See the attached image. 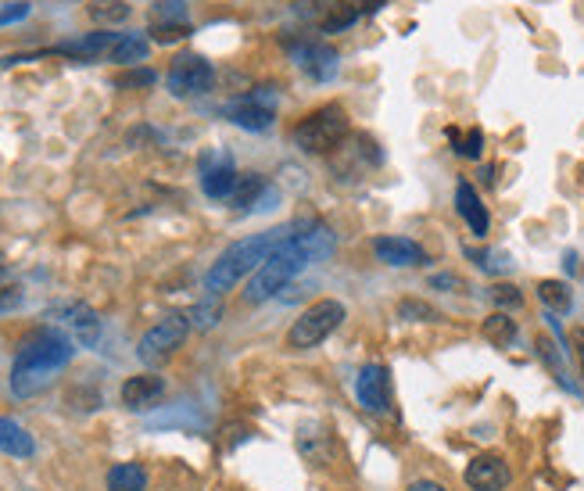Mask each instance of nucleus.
Instances as JSON below:
<instances>
[{
  "label": "nucleus",
  "mask_w": 584,
  "mask_h": 491,
  "mask_svg": "<svg viewBox=\"0 0 584 491\" xmlns=\"http://www.w3.org/2000/svg\"><path fill=\"white\" fill-rule=\"evenodd\" d=\"M341 323H344V305L337 302V298H319V302H312L309 309L291 323V330H287V348L305 352V348L323 345Z\"/></svg>",
  "instance_id": "5"
},
{
  "label": "nucleus",
  "mask_w": 584,
  "mask_h": 491,
  "mask_svg": "<svg viewBox=\"0 0 584 491\" xmlns=\"http://www.w3.org/2000/svg\"><path fill=\"white\" fill-rule=\"evenodd\" d=\"M65 323H69V327L76 330L79 337H83L86 345H94V341H97V330H101V323H97L94 309H86V305H69V309H65Z\"/></svg>",
  "instance_id": "24"
},
{
  "label": "nucleus",
  "mask_w": 584,
  "mask_h": 491,
  "mask_svg": "<svg viewBox=\"0 0 584 491\" xmlns=\"http://www.w3.org/2000/svg\"><path fill=\"white\" fill-rule=\"evenodd\" d=\"M237 169H233V158L226 155V151H219V147H212V151H205L201 155V190H205L212 201H223L233 194V187H237Z\"/></svg>",
  "instance_id": "10"
},
{
  "label": "nucleus",
  "mask_w": 584,
  "mask_h": 491,
  "mask_svg": "<svg viewBox=\"0 0 584 491\" xmlns=\"http://www.w3.org/2000/svg\"><path fill=\"white\" fill-rule=\"evenodd\" d=\"M574 352H577V366H581V377H584V327H574Z\"/></svg>",
  "instance_id": "37"
},
{
  "label": "nucleus",
  "mask_w": 584,
  "mask_h": 491,
  "mask_svg": "<svg viewBox=\"0 0 584 491\" xmlns=\"http://www.w3.org/2000/svg\"><path fill=\"white\" fill-rule=\"evenodd\" d=\"M359 18L352 15L348 8H341V4H334V11H330L327 18H323V33H341V29H348V26H355Z\"/></svg>",
  "instance_id": "32"
},
{
  "label": "nucleus",
  "mask_w": 584,
  "mask_h": 491,
  "mask_svg": "<svg viewBox=\"0 0 584 491\" xmlns=\"http://www.w3.org/2000/svg\"><path fill=\"white\" fill-rule=\"evenodd\" d=\"M276 101H280V90L276 87H258V90H251V94L230 101L223 112H226V119H230L233 126H241V130H251V133H262V130L273 126Z\"/></svg>",
  "instance_id": "7"
},
{
  "label": "nucleus",
  "mask_w": 584,
  "mask_h": 491,
  "mask_svg": "<svg viewBox=\"0 0 584 491\" xmlns=\"http://www.w3.org/2000/svg\"><path fill=\"white\" fill-rule=\"evenodd\" d=\"M122 33H90L83 40H69V44H58L54 54H69V58H79V61H97V58H108L112 47L119 44Z\"/></svg>",
  "instance_id": "16"
},
{
  "label": "nucleus",
  "mask_w": 584,
  "mask_h": 491,
  "mask_svg": "<svg viewBox=\"0 0 584 491\" xmlns=\"http://www.w3.org/2000/svg\"><path fill=\"white\" fill-rule=\"evenodd\" d=\"M348 137V112H344L341 104H323L309 119H301L294 126L291 140L298 151L305 155H327L334 147H341V140Z\"/></svg>",
  "instance_id": "4"
},
{
  "label": "nucleus",
  "mask_w": 584,
  "mask_h": 491,
  "mask_svg": "<svg viewBox=\"0 0 584 491\" xmlns=\"http://www.w3.org/2000/svg\"><path fill=\"white\" fill-rule=\"evenodd\" d=\"M86 15L94 18L97 26H119V22L129 18V4L126 0H94V4L86 8Z\"/></svg>",
  "instance_id": "25"
},
{
  "label": "nucleus",
  "mask_w": 584,
  "mask_h": 491,
  "mask_svg": "<svg viewBox=\"0 0 584 491\" xmlns=\"http://www.w3.org/2000/svg\"><path fill=\"white\" fill-rule=\"evenodd\" d=\"M144 58H147V36L140 33H122L119 44L108 54V61H115V65H137Z\"/></svg>",
  "instance_id": "20"
},
{
  "label": "nucleus",
  "mask_w": 584,
  "mask_h": 491,
  "mask_svg": "<svg viewBox=\"0 0 584 491\" xmlns=\"http://www.w3.org/2000/svg\"><path fill=\"white\" fill-rule=\"evenodd\" d=\"M158 83V76L151 69H137V72H126V76L119 79V87H155Z\"/></svg>",
  "instance_id": "34"
},
{
  "label": "nucleus",
  "mask_w": 584,
  "mask_h": 491,
  "mask_svg": "<svg viewBox=\"0 0 584 491\" xmlns=\"http://www.w3.org/2000/svg\"><path fill=\"white\" fill-rule=\"evenodd\" d=\"M108 491H147V470L140 463H115L108 470Z\"/></svg>",
  "instance_id": "19"
},
{
  "label": "nucleus",
  "mask_w": 584,
  "mask_h": 491,
  "mask_svg": "<svg viewBox=\"0 0 584 491\" xmlns=\"http://www.w3.org/2000/svg\"><path fill=\"white\" fill-rule=\"evenodd\" d=\"M287 233H291V226H284V230L255 233V237H244V241L230 244V248H226L223 255L212 262V269L205 273L208 294H215V298H219L223 291H230V287L241 284L244 276H251L258 266H262V262L269 259V251L284 241Z\"/></svg>",
  "instance_id": "3"
},
{
  "label": "nucleus",
  "mask_w": 584,
  "mask_h": 491,
  "mask_svg": "<svg viewBox=\"0 0 584 491\" xmlns=\"http://www.w3.org/2000/svg\"><path fill=\"white\" fill-rule=\"evenodd\" d=\"M430 284L434 287H463V280H459V276H434Z\"/></svg>",
  "instance_id": "39"
},
{
  "label": "nucleus",
  "mask_w": 584,
  "mask_h": 491,
  "mask_svg": "<svg viewBox=\"0 0 584 491\" xmlns=\"http://www.w3.org/2000/svg\"><path fill=\"white\" fill-rule=\"evenodd\" d=\"M22 305V291L18 287H0V309H15Z\"/></svg>",
  "instance_id": "36"
},
{
  "label": "nucleus",
  "mask_w": 584,
  "mask_h": 491,
  "mask_svg": "<svg viewBox=\"0 0 584 491\" xmlns=\"http://www.w3.org/2000/svg\"><path fill=\"white\" fill-rule=\"evenodd\" d=\"M387 0H341V8H348L355 18H362V15H377L380 8H384Z\"/></svg>",
  "instance_id": "35"
},
{
  "label": "nucleus",
  "mask_w": 584,
  "mask_h": 491,
  "mask_svg": "<svg viewBox=\"0 0 584 491\" xmlns=\"http://www.w3.org/2000/svg\"><path fill=\"white\" fill-rule=\"evenodd\" d=\"M298 448L305 452V459H312L316 466H327L330 463V448H334V438H330L323 427L309 423V427H301L298 431Z\"/></svg>",
  "instance_id": "18"
},
{
  "label": "nucleus",
  "mask_w": 584,
  "mask_h": 491,
  "mask_svg": "<svg viewBox=\"0 0 584 491\" xmlns=\"http://www.w3.org/2000/svg\"><path fill=\"white\" fill-rule=\"evenodd\" d=\"M398 316L409 319V323H434V319H438V309H430L427 302H416V298H405V302L398 305Z\"/></svg>",
  "instance_id": "31"
},
{
  "label": "nucleus",
  "mask_w": 584,
  "mask_h": 491,
  "mask_svg": "<svg viewBox=\"0 0 584 491\" xmlns=\"http://www.w3.org/2000/svg\"><path fill=\"white\" fill-rule=\"evenodd\" d=\"M33 11V4L26 0H0V26H11V22H22V18Z\"/></svg>",
  "instance_id": "33"
},
{
  "label": "nucleus",
  "mask_w": 584,
  "mask_h": 491,
  "mask_svg": "<svg viewBox=\"0 0 584 491\" xmlns=\"http://www.w3.org/2000/svg\"><path fill=\"white\" fill-rule=\"evenodd\" d=\"M488 294H491V302L499 305V312L520 309V305H524V294H520L516 284H495V287H488Z\"/></svg>",
  "instance_id": "29"
},
{
  "label": "nucleus",
  "mask_w": 584,
  "mask_h": 491,
  "mask_svg": "<svg viewBox=\"0 0 584 491\" xmlns=\"http://www.w3.org/2000/svg\"><path fill=\"white\" fill-rule=\"evenodd\" d=\"M165 395V380L155 377V373H140V377H129L122 384V405L133 409V413H147L155 409Z\"/></svg>",
  "instance_id": "13"
},
{
  "label": "nucleus",
  "mask_w": 584,
  "mask_h": 491,
  "mask_svg": "<svg viewBox=\"0 0 584 491\" xmlns=\"http://www.w3.org/2000/svg\"><path fill=\"white\" fill-rule=\"evenodd\" d=\"M287 51H291V58L298 61L301 72H309L312 79H319V83H327V79L337 76V51L334 47H327L323 40H287Z\"/></svg>",
  "instance_id": "11"
},
{
  "label": "nucleus",
  "mask_w": 584,
  "mask_h": 491,
  "mask_svg": "<svg viewBox=\"0 0 584 491\" xmlns=\"http://www.w3.org/2000/svg\"><path fill=\"white\" fill-rule=\"evenodd\" d=\"M190 330H194L190 327V316H180V312H176V316H165L162 323H155V327L140 337V348H137L140 362H144V366H162V362H169L172 355L183 348Z\"/></svg>",
  "instance_id": "6"
},
{
  "label": "nucleus",
  "mask_w": 584,
  "mask_h": 491,
  "mask_svg": "<svg viewBox=\"0 0 584 491\" xmlns=\"http://www.w3.org/2000/svg\"><path fill=\"white\" fill-rule=\"evenodd\" d=\"M187 316H190V327H194V330H212L215 323L223 319V302H219V298L212 294L208 302L194 305V309H190Z\"/></svg>",
  "instance_id": "27"
},
{
  "label": "nucleus",
  "mask_w": 584,
  "mask_h": 491,
  "mask_svg": "<svg viewBox=\"0 0 584 491\" xmlns=\"http://www.w3.org/2000/svg\"><path fill=\"white\" fill-rule=\"evenodd\" d=\"M0 452H8L15 459H29L36 452V441L26 427H18L15 420H4L0 416Z\"/></svg>",
  "instance_id": "17"
},
{
  "label": "nucleus",
  "mask_w": 584,
  "mask_h": 491,
  "mask_svg": "<svg viewBox=\"0 0 584 491\" xmlns=\"http://www.w3.org/2000/svg\"><path fill=\"white\" fill-rule=\"evenodd\" d=\"M538 298H542V305L552 312L574 309V291H570L563 280H542V284H538Z\"/></svg>",
  "instance_id": "23"
},
{
  "label": "nucleus",
  "mask_w": 584,
  "mask_h": 491,
  "mask_svg": "<svg viewBox=\"0 0 584 491\" xmlns=\"http://www.w3.org/2000/svg\"><path fill=\"white\" fill-rule=\"evenodd\" d=\"M355 398L366 413L373 416H387L391 413V377L380 362H370V366H362L359 380H355Z\"/></svg>",
  "instance_id": "9"
},
{
  "label": "nucleus",
  "mask_w": 584,
  "mask_h": 491,
  "mask_svg": "<svg viewBox=\"0 0 584 491\" xmlns=\"http://www.w3.org/2000/svg\"><path fill=\"white\" fill-rule=\"evenodd\" d=\"M405 491H448L445 484H438V481H413Z\"/></svg>",
  "instance_id": "38"
},
{
  "label": "nucleus",
  "mask_w": 584,
  "mask_h": 491,
  "mask_svg": "<svg viewBox=\"0 0 584 491\" xmlns=\"http://www.w3.org/2000/svg\"><path fill=\"white\" fill-rule=\"evenodd\" d=\"M466 488L470 491H506L513 481V470L502 456L495 452H484V456H473L466 466Z\"/></svg>",
  "instance_id": "12"
},
{
  "label": "nucleus",
  "mask_w": 584,
  "mask_h": 491,
  "mask_svg": "<svg viewBox=\"0 0 584 491\" xmlns=\"http://www.w3.org/2000/svg\"><path fill=\"white\" fill-rule=\"evenodd\" d=\"M266 194V180L258 173H244V176H237V187H233V194H230V201H233V208H251V205H258V198Z\"/></svg>",
  "instance_id": "21"
},
{
  "label": "nucleus",
  "mask_w": 584,
  "mask_h": 491,
  "mask_svg": "<svg viewBox=\"0 0 584 491\" xmlns=\"http://www.w3.org/2000/svg\"><path fill=\"white\" fill-rule=\"evenodd\" d=\"M165 83H169L172 97H201L215 87V69L201 54H180V58H172Z\"/></svg>",
  "instance_id": "8"
},
{
  "label": "nucleus",
  "mask_w": 584,
  "mask_h": 491,
  "mask_svg": "<svg viewBox=\"0 0 584 491\" xmlns=\"http://www.w3.org/2000/svg\"><path fill=\"white\" fill-rule=\"evenodd\" d=\"M448 140H452V147H456V155H463V158H481V151H484V133L481 130H456V126H448Z\"/></svg>",
  "instance_id": "26"
},
{
  "label": "nucleus",
  "mask_w": 584,
  "mask_h": 491,
  "mask_svg": "<svg viewBox=\"0 0 584 491\" xmlns=\"http://www.w3.org/2000/svg\"><path fill=\"white\" fill-rule=\"evenodd\" d=\"M481 334L488 337L491 345L506 348V345H513L516 341V319H509V312H491V316L484 319Z\"/></svg>",
  "instance_id": "22"
},
{
  "label": "nucleus",
  "mask_w": 584,
  "mask_h": 491,
  "mask_svg": "<svg viewBox=\"0 0 584 491\" xmlns=\"http://www.w3.org/2000/svg\"><path fill=\"white\" fill-rule=\"evenodd\" d=\"M0 273H4V266H0Z\"/></svg>",
  "instance_id": "40"
},
{
  "label": "nucleus",
  "mask_w": 584,
  "mask_h": 491,
  "mask_svg": "<svg viewBox=\"0 0 584 491\" xmlns=\"http://www.w3.org/2000/svg\"><path fill=\"white\" fill-rule=\"evenodd\" d=\"M456 212L466 219V226H470L473 237H488L491 230V216H488V208H484L481 194H477V187L473 183H459L456 187Z\"/></svg>",
  "instance_id": "15"
},
{
  "label": "nucleus",
  "mask_w": 584,
  "mask_h": 491,
  "mask_svg": "<svg viewBox=\"0 0 584 491\" xmlns=\"http://www.w3.org/2000/svg\"><path fill=\"white\" fill-rule=\"evenodd\" d=\"M151 18H155V26L158 22H187V4L183 0H155Z\"/></svg>",
  "instance_id": "30"
},
{
  "label": "nucleus",
  "mask_w": 584,
  "mask_h": 491,
  "mask_svg": "<svg viewBox=\"0 0 584 491\" xmlns=\"http://www.w3.org/2000/svg\"><path fill=\"white\" fill-rule=\"evenodd\" d=\"M72 341L61 330H33V334L22 341L15 355V366H11V391L15 395H36L40 388L51 384V377L61 370V366H69L72 359Z\"/></svg>",
  "instance_id": "1"
},
{
  "label": "nucleus",
  "mask_w": 584,
  "mask_h": 491,
  "mask_svg": "<svg viewBox=\"0 0 584 491\" xmlns=\"http://www.w3.org/2000/svg\"><path fill=\"white\" fill-rule=\"evenodd\" d=\"M373 255H377V262L395 266V269L423 266V262H427V251L416 241H409V237H377V241H373Z\"/></svg>",
  "instance_id": "14"
},
{
  "label": "nucleus",
  "mask_w": 584,
  "mask_h": 491,
  "mask_svg": "<svg viewBox=\"0 0 584 491\" xmlns=\"http://www.w3.org/2000/svg\"><path fill=\"white\" fill-rule=\"evenodd\" d=\"M194 33V29L187 26V22H158V26H151V40L155 44H176V40H187V36Z\"/></svg>",
  "instance_id": "28"
},
{
  "label": "nucleus",
  "mask_w": 584,
  "mask_h": 491,
  "mask_svg": "<svg viewBox=\"0 0 584 491\" xmlns=\"http://www.w3.org/2000/svg\"><path fill=\"white\" fill-rule=\"evenodd\" d=\"M305 266H312V251H309V244H305V237L294 233V223H291V233H287L284 241L269 251V259L251 273L248 287H244V302L248 305L269 302V298L284 291Z\"/></svg>",
  "instance_id": "2"
}]
</instances>
